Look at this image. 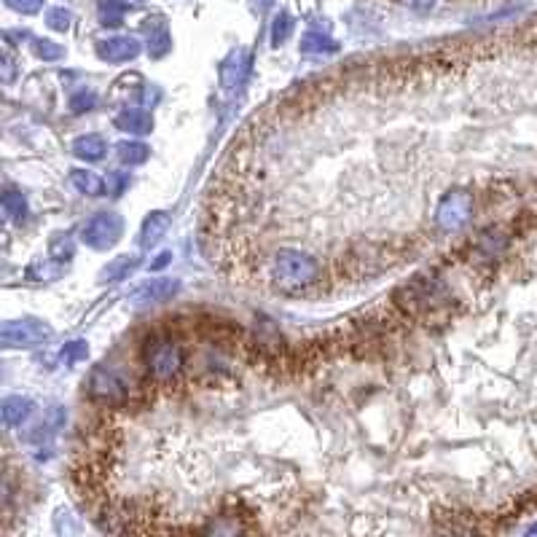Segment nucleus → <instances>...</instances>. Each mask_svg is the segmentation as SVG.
Listing matches in <instances>:
<instances>
[{
  "label": "nucleus",
  "mask_w": 537,
  "mask_h": 537,
  "mask_svg": "<svg viewBox=\"0 0 537 537\" xmlns=\"http://www.w3.org/2000/svg\"><path fill=\"white\" fill-rule=\"evenodd\" d=\"M172 46V38L167 30H156V33H151V43H148V52H151V57H164V54L170 52Z\"/></svg>",
  "instance_id": "obj_24"
},
{
  "label": "nucleus",
  "mask_w": 537,
  "mask_h": 537,
  "mask_svg": "<svg viewBox=\"0 0 537 537\" xmlns=\"http://www.w3.org/2000/svg\"><path fill=\"white\" fill-rule=\"evenodd\" d=\"M116 127H119L121 132H129V135H145V132H151V127H154V119H151V113L148 111L129 108V111L116 116Z\"/></svg>",
  "instance_id": "obj_11"
},
{
  "label": "nucleus",
  "mask_w": 537,
  "mask_h": 537,
  "mask_svg": "<svg viewBox=\"0 0 537 537\" xmlns=\"http://www.w3.org/2000/svg\"><path fill=\"white\" fill-rule=\"evenodd\" d=\"M73 151H76L78 159L97 162V159H103L105 151H108V143H105V137H100V135H86V137H78L76 143H73Z\"/></svg>",
  "instance_id": "obj_13"
},
{
  "label": "nucleus",
  "mask_w": 537,
  "mask_h": 537,
  "mask_svg": "<svg viewBox=\"0 0 537 537\" xmlns=\"http://www.w3.org/2000/svg\"><path fill=\"white\" fill-rule=\"evenodd\" d=\"M49 256L60 264H68L70 258L76 256V242L70 234H54L52 242H49Z\"/></svg>",
  "instance_id": "obj_18"
},
{
  "label": "nucleus",
  "mask_w": 537,
  "mask_h": 537,
  "mask_svg": "<svg viewBox=\"0 0 537 537\" xmlns=\"http://www.w3.org/2000/svg\"><path fill=\"white\" fill-rule=\"evenodd\" d=\"M70 11L68 9H52L49 11V14H46V22H49V27H52V30H62V33H65V30H68L70 27Z\"/></svg>",
  "instance_id": "obj_28"
},
{
  "label": "nucleus",
  "mask_w": 537,
  "mask_h": 537,
  "mask_svg": "<svg viewBox=\"0 0 537 537\" xmlns=\"http://www.w3.org/2000/svg\"><path fill=\"white\" fill-rule=\"evenodd\" d=\"M105 186H108V194L119 197V194H124V188H129V172H111Z\"/></svg>",
  "instance_id": "obj_29"
},
{
  "label": "nucleus",
  "mask_w": 537,
  "mask_h": 537,
  "mask_svg": "<svg viewBox=\"0 0 537 537\" xmlns=\"http://www.w3.org/2000/svg\"><path fill=\"white\" fill-rule=\"evenodd\" d=\"M0 339L6 347H38L52 339V328L41 320H17V323L3 325Z\"/></svg>",
  "instance_id": "obj_7"
},
{
  "label": "nucleus",
  "mask_w": 537,
  "mask_h": 537,
  "mask_svg": "<svg viewBox=\"0 0 537 537\" xmlns=\"http://www.w3.org/2000/svg\"><path fill=\"white\" fill-rule=\"evenodd\" d=\"M86 390L92 395V401L103 403V406H124L132 398V379L127 371H121L116 366H97L86 382Z\"/></svg>",
  "instance_id": "obj_4"
},
{
  "label": "nucleus",
  "mask_w": 537,
  "mask_h": 537,
  "mask_svg": "<svg viewBox=\"0 0 537 537\" xmlns=\"http://www.w3.org/2000/svg\"><path fill=\"white\" fill-rule=\"evenodd\" d=\"M60 274H62L60 261H54L52 256L38 258V261L27 269V277H30V280H57Z\"/></svg>",
  "instance_id": "obj_20"
},
{
  "label": "nucleus",
  "mask_w": 537,
  "mask_h": 537,
  "mask_svg": "<svg viewBox=\"0 0 537 537\" xmlns=\"http://www.w3.org/2000/svg\"><path fill=\"white\" fill-rule=\"evenodd\" d=\"M248 68H250V54L248 52H234L229 57V60L221 65V84L223 89H237L242 81H245V76H248Z\"/></svg>",
  "instance_id": "obj_10"
},
{
  "label": "nucleus",
  "mask_w": 537,
  "mask_h": 537,
  "mask_svg": "<svg viewBox=\"0 0 537 537\" xmlns=\"http://www.w3.org/2000/svg\"><path fill=\"white\" fill-rule=\"evenodd\" d=\"M151 156V148L145 143H121L119 145V159L129 167H135V164H143L145 159Z\"/></svg>",
  "instance_id": "obj_21"
},
{
  "label": "nucleus",
  "mask_w": 537,
  "mask_h": 537,
  "mask_svg": "<svg viewBox=\"0 0 537 537\" xmlns=\"http://www.w3.org/2000/svg\"><path fill=\"white\" fill-rule=\"evenodd\" d=\"M317 277H320V264L312 256H307V253H301V250L285 248L272 258L274 285L282 293H288V296L307 290L309 285H315Z\"/></svg>",
  "instance_id": "obj_1"
},
{
  "label": "nucleus",
  "mask_w": 537,
  "mask_h": 537,
  "mask_svg": "<svg viewBox=\"0 0 537 537\" xmlns=\"http://www.w3.org/2000/svg\"><path fill=\"white\" fill-rule=\"evenodd\" d=\"M290 33H293V19L282 11V14H277L274 17V25H272V43L274 46H280V43H285L290 38Z\"/></svg>",
  "instance_id": "obj_23"
},
{
  "label": "nucleus",
  "mask_w": 537,
  "mask_h": 537,
  "mask_svg": "<svg viewBox=\"0 0 537 537\" xmlns=\"http://www.w3.org/2000/svg\"><path fill=\"white\" fill-rule=\"evenodd\" d=\"M178 288H180L178 280H170V277H159V280L145 282L143 288H137L135 296H132V301H137V304H156V301H167V299H172L175 293H178Z\"/></svg>",
  "instance_id": "obj_9"
},
{
  "label": "nucleus",
  "mask_w": 537,
  "mask_h": 537,
  "mask_svg": "<svg viewBox=\"0 0 537 537\" xmlns=\"http://www.w3.org/2000/svg\"><path fill=\"white\" fill-rule=\"evenodd\" d=\"M70 183L81 191V194H89V197H100L103 191H108L103 178H97L94 172L89 170H73L70 172Z\"/></svg>",
  "instance_id": "obj_15"
},
{
  "label": "nucleus",
  "mask_w": 537,
  "mask_h": 537,
  "mask_svg": "<svg viewBox=\"0 0 537 537\" xmlns=\"http://www.w3.org/2000/svg\"><path fill=\"white\" fill-rule=\"evenodd\" d=\"M159 97H162V94H159V89H151V86H148V89L143 92V105L145 108H148V105L154 108V105L159 103Z\"/></svg>",
  "instance_id": "obj_32"
},
{
  "label": "nucleus",
  "mask_w": 537,
  "mask_h": 537,
  "mask_svg": "<svg viewBox=\"0 0 537 537\" xmlns=\"http://www.w3.org/2000/svg\"><path fill=\"white\" fill-rule=\"evenodd\" d=\"M452 301V288L438 277H417L395 293V304L411 317H422L427 312L446 307Z\"/></svg>",
  "instance_id": "obj_2"
},
{
  "label": "nucleus",
  "mask_w": 537,
  "mask_h": 537,
  "mask_svg": "<svg viewBox=\"0 0 537 537\" xmlns=\"http://www.w3.org/2000/svg\"><path fill=\"white\" fill-rule=\"evenodd\" d=\"M266 3H269V0H258V6H261V9H264Z\"/></svg>",
  "instance_id": "obj_34"
},
{
  "label": "nucleus",
  "mask_w": 537,
  "mask_h": 537,
  "mask_svg": "<svg viewBox=\"0 0 537 537\" xmlns=\"http://www.w3.org/2000/svg\"><path fill=\"white\" fill-rule=\"evenodd\" d=\"M30 414H33V403L27 401V398L14 395V398H6V401H3V419H6V425L9 427H19Z\"/></svg>",
  "instance_id": "obj_14"
},
{
  "label": "nucleus",
  "mask_w": 537,
  "mask_h": 537,
  "mask_svg": "<svg viewBox=\"0 0 537 537\" xmlns=\"http://www.w3.org/2000/svg\"><path fill=\"white\" fill-rule=\"evenodd\" d=\"M137 266H140V261H137V256H119L113 264H108V269H105V280L108 282H119V280H127L129 274L135 272Z\"/></svg>",
  "instance_id": "obj_19"
},
{
  "label": "nucleus",
  "mask_w": 537,
  "mask_h": 537,
  "mask_svg": "<svg viewBox=\"0 0 537 537\" xmlns=\"http://www.w3.org/2000/svg\"><path fill=\"white\" fill-rule=\"evenodd\" d=\"M167 229H170V215L167 213H151L148 218H145L143 223V231H140V242H143V248H151V245H156L159 239L167 234Z\"/></svg>",
  "instance_id": "obj_12"
},
{
  "label": "nucleus",
  "mask_w": 537,
  "mask_h": 537,
  "mask_svg": "<svg viewBox=\"0 0 537 537\" xmlns=\"http://www.w3.org/2000/svg\"><path fill=\"white\" fill-rule=\"evenodd\" d=\"M94 103H97V97H94V92H78L70 97V108L76 113H84V111H92Z\"/></svg>",
  "instance_id": "obj_27"
},
{
  "label": "nucleus",
  "mask_w": 537,
  "mask_h": 537,
  "mask_svg": "<svg viewBox=\"0 0 537 537\" xmlns=\"http://www.w3.org/2000/svg\"><path fill=\"white\" fill-rule=\"evenodd\" d=\"M6 3L19 14H38L43 9V0H6Z\"/></svg>",
  "instance_id": "obj_30"
},
{
  "label": "nucleus",
  "mask_w": 537,
  "mask_h": 537,
  "mask_svg": "<svg viewBox=\"0 0 537 537\" xmlns=\"http://www.w3.org/2000/svg\"><path fill=\"white\" fill-rule=\"evenodd\" d=\"M186 366V352L172 336H154L145 344V368L156 384L175 382Z\"/></svg>",
  "instance_id": "obj_3"
},
{
  "label": "nucleus",
  "mask_w": 537,
  "mask_h": 537,
  "mask_svg": "<svg viewBox=\"0 0 537 537\" xmlns=\"http://www.w3.org/2000/svg\"><path fill=\"white\" fill-rule=\"evenodd\" d=\"M473 215V197L465 191H452L435 210V223L441 231H460Z\"/></svg>",
  "instance_id": "obj_6"
},
{
  "label": "nucleus",
  "mask_w": 537,
  "mask_h": 537,
  "mask_svg": "<svg viewBox=\"0 0 537 537\" xmlns=\"http://www.w3.org/2000/svg\"><path fill=\"white\" fill-rule=\"evenodd\" d=\"M127 0H103L100 3V22L105 27H119L127 14Z\"/></svg>",
  "instance_id": "obj_16"
},
{
  "label": "nucleus",
  "mask_w": 537,
  "mask_h": 537,
  "mask_svg": "<svg viewBox=\"0 0 537 537\" xmlns=\"http://www.w3.org/2000/svg\"><path fill=\"white\" fill-rule=\"evenodd\" d=\"M403 3H406L409 9L419 11V14H425V11L433 9V6H435V3H438V0H403Z\"/></svg>",
  "instance_id": "obj_31"
},
{
  "label": "nucleus",
  "mask_w": 537,
  "mask_h": 537,
  "mask_svg": "<svg viewBox=\"0 0 537 537\" xmlns=\"http://www.w3.org/2000/svg\"><path fill=\"white\" fill-rule=\"evenodd\" d=\"M170 258H172V253H162V256L156 258L154 264H151V269H162V266L170 264Z\"/></svg>",
  "instance_id": "obj_33"
},
{
  "label": "nucleus",
  "mask_w": 537,
  "mask_h": 537,
  "mask_svg": "<svg viewBox=\"0 0 537 537\" xmlns=\"http://www.w3.org/2000/svg\"><path fill=\"white\" fill-rule=\"evenodd\" d=\"M3 213L9 215L11 221H19V218H25L27 215V199L17 191H9V194H3Z\"/></svg>",
  "instance_id": "obj_22"
},
{
  "label": "nucleus",
  "mask_w": 537,
  "mask_h": 537,
  "mask_svg": "<svg viewBox=\"0 0 537 537\" xmlns=\"http://www.w3.org/2000/svg\"><path fill=\"white\" fill-rule=\"evenodd\" d=\"M86 355H89V347H86V341H70V344H65V350H62V360L65 363H78V360H86Z\"/></svg>",
  "instance_id": "obj_26"
},
{
  "label": "nucleus",
  "mask_w": 537,
  "mask_h": 537,
  "mask_svg": "<svg viewBox=\"0 0 537 537\" xmlns=\"http://www.w3.org/2000/svg\"><path fill=\"white\" fill-rule=\"evenodd\" d=\"M35 54L41 57V60H62L65 57V49H62L60 43H54V41H38L35 43Z\"/></svg>",
  "instance_id": "obj_25"
},
{
  "label": "nucleus",
  "mask_w": 537,
  "mask_h": 537,
  "mask_svg": "<svg viewBox=\"0 0 537 537\" xmlns=\"http://www.w3.org/2000/svg\"><path fill=\"white\" fill-rule=\"evenodd\" d=\"M97 54L108 62H129L140 54V43L135 38L119 35V38H108L97 46Z\"/></svg>",
  "instance_id": "obj_8"
},
{
  "label": "nucleus",
  "mask_w": 537,
  "mask_h": 537,
  "mask_svg": "<svg viewBox=\"0 0 537 537\" xmlns=\"http://www.w3.org/2000/svg\"><path fill=\"white\" fill-rule=\"evenodd\" d=\"M336 49H339L336 41L323 33H307L301 38V52L304 54H331L336 52Z\"/></svg>",
  "instance_id": "obj_17"
},
{
  "label": "nucleus",
  "mask_w": 537,
  "mask_h": 537,
  "mask_svg": "<svg viewBox=\"0 0 537 537\" xmlns=\"http://www.w3.org/2000/svg\"><path fill=\"white\" fill-rule=\"evenodd\" d=\"M121 229H124V221H121L116 213H97L94 218H89L81 231V237L89 248L94 250H108L113 248L121 237Z\"/></svg>",
  "instance_id": "obj_5"
}]
</instances>
